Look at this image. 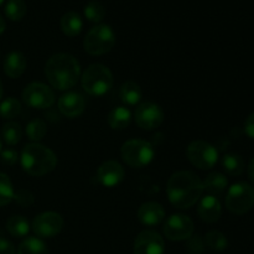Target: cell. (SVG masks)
Listing matches in <instances>:
<instances>
[{"mask_svg":"<svg viewBox=\"0 0 254 254\" xmlns=\"http://www.w3.org/2000/svg\"><path fill=\"white\" fill-rule=\"evenodd\" d=\"M203 191V183L192 171H178L169 178L166 184L169 201L179 210H188L196 205Z\"/></svg>","mask_w":254,"mask_h":254,"instance_id":"obj_1","label":"cell"},{"mask_svg":"<svg viewBox=\"0 0 254 254\" xmlns=\"http://www.w3.org/2000/svg\"><path fill=\"white\" fill-rule=\"evenodd\" d=\"M45 76L52 88L68 91L73 88L81 78V66L76 57L69 54L54 55L45 64Z\"/></svg>","mask_w":254,"mask_h":254,"instance_id":"obj_2","label":"cell"},{"mask_svg":"<svg viewBox=\"0 0 254 254\" xmlns=\"http://www.w3.org/2000/svg\"><path fill=\"white\" fill-rule=\"evenodd\" d=\"M21 166L31 176H44L55 170L57 158L51 149L39 143H30L21 151Z\"/></svg>","mask_w":254,"mask_h":254,"instance_id":"obj_3","label":"cell"},{"mask_svg":"<svg viewBox=\"0 0 254 254\" xmlns=\"http://www.w3.org/2000/svg\"><path fill=\"white\" fill-rule=\"evenodd\" d=\"M82 88L88 94L101 97L108 93L113 87V74L111 69L101 64H93L81 77Z\"/></svg>","mask_w":254,"mask_h":254,"instance_id":"obj_4","label":"cell"},{"mask_svg":"<svg viewBox=\"0 0 254 254\" xmlns=\"http://www.w3.org/2000/svg\"><path fill=\"white\" fill-rule=\"evenodd\" d=\"M121 155L127 165L141 169L153 161L155 150L149 141L143 139H130L122 145Z\"/></svg>","mask_w":254,"mask_h":254,"instance_id":"obj_5","label":"cell"},{"mask_svg":"<svg viewBox=\"0 0 254 254\" xmlns=\"http://www.w3.org/2000/svg\"><path fill=\"white\" fill-rule=\"evenodd\" d=\"M116 45V34L109 25L99 24L92 27L84 37L83 46L87 54L99 56L111 51Z\"/></svg>","mask_w":254,"mask_h":254,"instance_id":"obj_6","label":"cell"},{"mask_svg":"<svg viewBox=\"0 0 254 254\" xmlns=\"http://www.w3.org/2000/svg\"><path fill=\"white\" fill-rule=\"evenodd\" d=\"M254 206V188L248 183L232 185L226 195V207L235 215H245Z\"/></svg>","mask_w":254,"mask_h":254,"instance_id":"obj_7","label":"cell"},{"mask_svg":"<svg viewBox=\"0 0 254 254\" xmlns=\"http://www.w3.org/2000/svg\"><path fill=\"white\" fill-rule=\"evenodd\" d=\"M189 161L200 170H208L216 165L218 160V151L212 144L203 140H195L189 144L186 149Z\"/></svg>","mask_w":254,"mask_h":254,"instance_id":"obj_8","label":"cell"},{"mask_svg":"<svg viewBox=\"0 0 254 254\" xmlns=\"http://www.w3.org/2000/svg\"><path fill=\"white\" fill-rule=\"evenodd\" d=\"M22 102L29 108L47 109L54 106L55 93L47 84L32 82L22 91Z\"/></svg>","mask_w":254,"mask_h":254,"instance_id":"obj_9","label":"cell"},{"mask_svg":"<svg viewBox=\"0 0 254 254\" xmlns=\"http://www.w3.org/2000/svg\"><path fill=\"white\" fill-rule=\"evenodd\" d=\"M64 228V218L57 212L40 213L32 221V231L37 238H52Z\"/></svg>","mask_w":254,"mask_h":254,"instance_id":"obj_10","label":"cell"},{"mask_svg":"<svg viewBox=\"0 0 254 254\" xmlns=\"http://www.w3.org/2000/svg\"><path fill=\"white\" fill-rule=\"evenodd\" d=\"M193 230V222L189 216L176 213L166 220L163 232L170 241H185L192 236Z\"/></svg>","mask_w":254,"mask_h":254,"instance_id":"obj_11","label":"cell"},{"mask_svg":"<svg viewBox=\"0 0 254 254\" xmlns=\"http://www.w3.org/2000/svg\"><path fill=\"white\" fill-rule=\"evenodd\" d=\"M135 122L139 128L144 130H154L164 122V111L159 104L144 102L139 104L135 111Z\"/></svg>","mask_w":254,"mask_h":254,"instance_id":"obj_12","label":"cell"},{"mask_svg":"<svg viewBox=\"0 0 254 254\" xmlns=\"http://www.w3.org/2000/svg\"><path fill=\"white\" fill-rule=\"evenodd\" d=\"M165 243L158 232L145 230L136 236L134 241V254H164Z\"/></svg>","mask_w":254,"mask_h":254,"instance_id":"obj_13","label":"cell"},{"mask_svg":"<svg viewBox=\"0 0 254 254\" xmlns=\"http://www.w3.org/2000/svg\"><path fill=\"white\" fill-rule=\"evenodd\" d=\"M97 179L104 188H116L123 181L124 169L118 161H104L97 171Z\"/></svg>","mask_w":254,"mask_h":254,"instance_id":"obj_14","label":"cell"},{"mask_svg":"<svg viewBox=\"0 0 254 254\" xmlns=\"http://www.w3.org/2000/svg\"><path fill=\"white\" fill-rule=\"evenodd\" d=\"M86 108V99L77 92H67L59 99V109L67 118L81 116Z\"/></svg>","mask_w":254,"mask_h":254,"instance_id":"obj_15","label":"cell"},{"mask_svg":"<svg viewBox=\"0 0 254 254\" xmlns=\"http://www.w3.org/2000/svg\"><path fill=\"white\" fill-rule=\"evenodd\" d=\"M198 216L206 223H215L222 215V206L216 196L207 195L201 198L197 208Z\"/></svg>","mask_w":254,"mask_h":254,"instance_id":"obj_16","label":"cell"},{"mask_svg":"<svg viewBox=\"0 0 254 254\" xmlns=\"http://www.w3.org/2000/svg\"><path fill=\"white\" fill-rule=\"evenodd\" d=\"M138 218L144 226L154 227L163 222L165 218V210L158 202H145L139 207Z\"/></svg>","mask_w":254,"mask_h":254,"instance_id":"obj_17","label":"cell"},{"mask_svg":"<svg viewBox=\"0 0 254 254\" xmlns=\"http://www.w3.org/2000/svg\"><path fill=\"white\" fill-rule=\"evenodd\" d=\"M27 66L26 57L22 52L12 51L5 57L4 61V72L10 78H19L22 76Z\"/></svg>","mask_w":254,"mask_h":254,"instance_id":"obj_18","label":"cell"},{"mask_svg":"<svg viewBox=\"0 0 254 254\" xmlns=\"http://www.w3.org/2000/svg\"><path fill=\"white\" fill-rule=\"evenodd\" d=\"M107 122H108L109 127L114 130H123L130 124L131 113L126 107H116L109 112Z\"/></svg>","mask_w":254,"mask_h":254,"instance_id":"obj_19","label":"cell"},{"mask_svg":"<svg viewBox=\"0 0 254 254\" xmlns=\"http://www.w3.org/2000/svg\"><path fill=\"white\" fill-rule=\"evenodd\" d=\"M119 98L124 104L135 106L143 98V91L136 82L127 81L119 89Z\"/></svg>","mask_w":254,"mask_h":254,"instance_id":"obj_20","label":"cell"},{"mask_svg":"<svg viewBox=\"0 0 254 254\" xmlns=\"http://www.w3.org/2000/svg\"><path fill=\"white\" fill-rule=\"evenodd\" d=\"M60 26H61L62 32H64L66 36L74 37L77 36V35L81 34L82 27H83V22H82L81 16H79L77 12L69 11L66 12V14L61 17Z\"/></svg>","mask_w":254,"mask_h":254,"instance_id":"obj_21","label":"cell"},{"mask_svg":"<svg viewBox=\"0 0 254 254\" xmlns=\"http://www.w3.org/2000/svg\"><path fill=\"white\" fill-rule=\"evenodd\" d=\"M228 180L223 174L211 173L203 181V190L212 196H220L226 191Z\"/></svg>","mask_w":254,"mask_h":254,"instance_id":"obj_22","label":"cell"},{"mask_svg":"<svg viewBox=\"0 0 254 254\" xmlns=\"http://www.w3.org/2000/svg\"><path fill=\"white\" fill-rule=\"evenodd\" d=\"M6 230L12 237L22 238L29 235L30 223L24 216H11L6 221Z\"/></svg>","mask_w":254,"mask_h":254,"instance_id":"obj_23","label":"cell"},{"mask_svg":"<svg viewBox=\"0 0 254 254\" xmlns=\"http://www.w3.org/2000/svg\"><path fill=\"white\" fill-rule=\"evenodd\" d=\"M222 168L230 175L238 176L245 171V160L238 154H226L222 158Z\"/></svg>","mask_w":254,"mask_h":254,"instance_id":"obj_24","label":"cell"},{"mask_svg":"<svg viewBox=\"0 0 254 254\" xmlns=\"http://www.w3.org/2000/svg\"><path fill=\"white\" fill-rule=\"evenodd\" d=\"M17 254H49V250L44 241L37 237H29L20 243Z\"/></svg>","mask_w":254,"mask_h":254,"instance_id":"obj_25","label":"cell"},{"mask_svg":"<svg viewBox=\"0 0 254 254\" xmlns=\"http://www.w3.org/2000/svg\"><path fill=\"white\" fill-rule=\"evenodd\" d=\"M2 139L7 145H16L22 138L21 126L16 122H7L1 129Z\"/></svg>","mask_w":254,"mask_h":254,"instance_id":"obj_26","label":"cell"},{"mask_svg":"<svg viewBox=\"0 0 254 254\" xmlns=\"http://www.w3.org/2000/svg\"><path fill=\"white\" fill-rule=\"evenodd\" d=\"M27 6L24 0H9L5 5V15L11 21H20L26 15Z\"/></svg>","mask_w":254,"mask_h":254,"instance_id":"obj_27","label":"cell"},{"mask_svg":"<svg viewBox=\"0 0 254 254\" xmlns=\"http://www.w3.org/2000/svg\"><path fill=\"white\" fill-rule=\"evenodd\" d=\"M47 133V127L42 119H32L26 126V135L34 143L42 140Z\"/></svg>","mask_w":254,"mask_h":254,"instance_id":"obj_28","label":"cell"},{"mask_svg":"<svg viewBox=\"0 0 254 254\" xmlns=\"http://www.w3.org/2000/svg\"><path fill=\"white\" fill-rule=\"evenodd\" d=\"M21 113V103L14 97L4 99L0 103V117L4 119H14Z\"/></svg>","mask_w":254,"mask_h":254,"instance_id":"obj_29","label":"cell"},{"mask_svg":"<svg viewBox=\"0 0 254 254\" xmlns=\"http://www.w3.org/2000/svg\"><path fill=\"white\" fill-rule=\"evenodd\" d=\"M84 16L87 20L93 24H99L102 20L106 17V7L102 5V2L92 0L84 6Z\"/></svg>","mask_w":254,"mask_h":254,"instance_id":"obj_30","label":"cell"},{"mask_svg":"<svg viewBox=\"0 0 254 254\" xmlns=\"http://www.w3.org/2000/svg\"><path fill=\"white\" fill-rule=\"evenodd\" d=\"M14 188L6 174L0 173V207L6 206L14 200Z\"/></svg>","mask_w":254,"mask_h":254,"instance_id":"obj_31","label":"cell"},{"mask_svg":"<svg viewBox=\"0 0 254 254\" xmlns=\"http://www.w3.org/2000/svg\"><path fill=\"white\" fill-rule=\"evenodd\" d=\"M206 246L210 250L216 251V252H222L227 248L228 241L226 236L220 231H210L205 237Z\"/></svg>","mask_w":254,"mask_h":254,"instance_id":"obj_32","label":"cell"},{"mask_svg":"<svg viewBox=\"0 0 254 254\" xmlns=\"http://www.w3.org/2000/svg\"><path fill=\"white\" fill-rule=\"evenodd\" d=\"M14 200L16 201L19 205L24 206V207H29L34 203V195L30 192L29 190H19L14 195Z\"/></svg>","mask_w":254,"mask_h":254,"instance_id":"obj_33","label":"cell"},{"mask_svg":"<svg viewBox=\"0 0 254 254\" xmlns=\"http://www.w3.org/2000/svg\"><path fill=\"white\" fill-rule=\"evenodd\" d=\"M17 159H19V155L14 149H4V150L0 151V160L5 165H15Z\"/></svg>","mask_w":254,"mask_h":254,"instance_id":"obj_34","label":"cell"},{"mask_svg":"<svg viewBox=\"0 0 254 254\" xmlns=\"http://www.w3.org/2000/svg\"><path fill=\"white\" fill-rule=\"evenodd\" d=\"M16 250L15 246L9 240L4 237H0V254H15Z\"/></svg>","mask_w":254,"mask_h":254,"instance_id":"obj_35","label":"cell"},{"mask_svg":"<svg viewBox=\"0 0 254 254\" xmlns=\"http://www.w3.org/2000/svg\"><path fill=\"white\" fill-rule=\"evenodd\" d=\"M245 131L251 139H254V113L250 114L245 122Z\"/></svg>","mask_w":254,"mask_h":254,"instance_id":"obj_36","label":"cell"},{"mask_svg":"<svg viewBox=\"0 0 254 254\" xmlns=\"http://www.w3.org/2000/svg\"><path fill=\"white\" fill-rule=\"evenodd\" d=\"M247 173H248V178H250V180L252 181V183H254V158L250 161V164H248Z\"/></svg>","mask_w":254,"mask_h":254,"instance_id":"obj_37","label":"cell"},{"mask_svg":"<svg viewBox=\"0 0 254 254\" xmlns=\"http://www.w3.org/2000/svg\"><path fill=\"white\" fill-rule=\"evenodd\" d=\"M5 31V20L2 19V16L0 15V35Z\"/></svg>","mask_w":254,"mask_h":254,"instance_id":"obj_38","label":"cell"},{"mask_svg":"<svg viewBox=\"0 0 254 254\" xmlns=\"http://www.w3.org/2000/svg\"><path fill=\"white\" fill-rule=\"evenodd\" d=\"M2 93H4V89H2V83L1 81H0V99L2 98Z\"/></svg>","mask_w":254,"mask_h":254,"instance_id":"obj_39","label":"cell"},{"mask_svg":"<svg viewBox=\"0 0 254 254\" xmlns=\"http://www.w3.org/2000/svg\"><path fill=\"white\" fill-rule=\"evenodd\" d=\"M4 1H5V0H0V6H1L2 2H4Z\"/></svg>","mask_w":254,"mask_h":254,"instance_id":"obj_40","label":"cell"},{"mask_svg":"<svg viewBox=\"0 0 254 254\" xmlns=\"http://www.w3.org/2000/svg\"><path fill=\"white\" fill-rule=\"evenodd\" d=\"M0 151H1V140H0Z\"/></svg>","mask_w":254,"mask_h":254,"instance_id":"obj_41","label":"cell"}]
</instances>
